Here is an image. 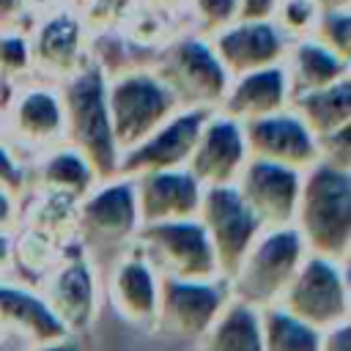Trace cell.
I'll return each instance as SVG.
<instances>
[{
  "label": "cell",
  "instance_id": "cell-5",
  "mask_svg": "<svg viewBox=\"0 0 351 351\" xmlns=\"http://www.w3.org/2000/svg\"><path fill=\"white\" fill-rule=\"evenodd\" d=\"M0 134L25 162L66 143V118L58 82L41 77L16 82L0 107Z\"/></svg>",
  "mask_w": 351,
  "mask_h": 351
},
{
  "label": "cell",
  "instance_id": "cell-21",
  "mask_svg": "<svg viewBox=\"0 0 351 351\" xmlns=\"http://www.w3.org/2000/svg\"><path fill=\"white\" fill-rule=\"evenodd\" d=\"M291 101V82L282 63L263 66L244 71L239 77H230V85L219 101V112L236 118V121H252L277 110H285Z\"/></svg>",
  "mask_w": 351,
  "mask_h": 351
},
{
  "label": "cell",
  "instance_id": "cell-28",
  "mask_svg": "<svg viewBox=\"0 0 351 351\" xmlns=\"http://www.w3.org/2000/svg\"><path fill=\"white\" fill-rule=\"evenodd\" d=\"M118 27L129 44L156 52L181 30V22L176 14H167V11H159V8H151L140 0H134Z\"/></svg>",
  "mask_w": 351,
  "mask_h": 351
},
{
  "label": "cell",
  "instance_id": "cell-19",
  "mask_svg": "<svg viewBox=\"0 0 351 351\" xmlns=\"http://www.w3.org/2000/svg\"><path fill=\"white\" fill-rule=\"evenodd\" d=\"M107 299L121 318L137 329H154L156 299H159V274L143 258V252L129 241L112 261L107 271Z\"/></svg>",
  "mask_w": 351,
  "mask_h": 351
},
{
  "label": "cell",
  "instance_id": "cell-22",
  "mask_svg": "<svg viewBox=\"0 0 351 351\" xmlns=\"http://www.w3.org/2000/svg\"><path fill=\"white\" fill-rule=\"evenodd\" d=\"M0 324L5 332L25 335L30 343H47L69 335L41 291L14 277L0 280Z\"/></svg>",
  "mask_w": 351,
  "mask_h": 351
},
{
  "label": "cell",
  "instance_id": "cell-44",
  "mask_svg": "<svg viewBox=\"0 0 351 351\" xmlns=\"http://www.w3.org/2000/svg\"><path fill=\"white\" fill-rule=\"evenodd\" d=\"M0 107H3V99H0Z\"/></svg>",
  "mask_w": 351,
  "mask_h": 351
},
{
  "label": "cell",
  "instance_id": "cell-10",
  "mask_svg": "<svg viewBox=\"0 0 351 351\" xmlns=\"http://www.w3.org/2000/svg\"><path fill=\"white\" fill-rule=\"evenodd\" d=\"M140 228L134 181L115 176L99 181L77 206V241L88 258L110 250H123Z\"/></svg>",
  "mask_w": 351,
  "mask_h": 351
},
{
  "label": "cell",
  "instance_id": "cell-42",
  "mask_svg": "<svg viewBox=\"0 0 351 351\" xmlns=\"http://www.w3.org/2000/svg\"><path fill=\"white\" fill-rule=\"evenodd\" d=\"M321 8H343V5H351V0H318Z\"/></svg>",
  "mask_w": 351,
  "mask_h": 351
},
{
  "label": "cell",
  "instance_id": "cell-12",
  "mask_svg": "<svg viewBox=\"0 0 351 351\" xmlns=\"http://www.w3.org/2000/svg\"><path fill=\"white\" fill-rule=\"evenodd\" d=\"M197 219L206 228V236L214 247L219 274L230 280L244 252L263 230L258 217L250 211V206L244 203V197L233 184H217V186H203Z\"/></svg>",
  "mask_w": 351,
  "mask_h": 351
},
{
  "label": "cell",
  "instance_id": "cell-9",
  "mask_svg": "<svg viewBox=\"0 0 351 351\" xmlns=\"http://www.w3.org/2000/svg\"><path fill=\"white\" fill-rule=\"evenodd\" d=\"M27 38L33 55V77L49 82L66 80L88 60L93 49V33L88 22L69 0L49 3L36 16V22L27 25Z\"/></svg>",
  "mask_w": 351,
  "mask_h": 351
},
{
  "label": "cell",
  "instance_id": "cell-40",
  "mask_svg": "<svg viewBox=\"0 0 351 351\" xmlns=\"http://www.w3.org/2000/svg\"><path fill=\"white\" fill-rule=\"evenodd\" d=\"M30 351H85V348L77 343V335H66L47 343H30Z\"/></svg>",
  "mask_w": 351,
  "mask_h": 351
},
{
  "label": "cell",
  "instance_id": "cell-32",
  "mask_svg": "<svg viewBox=\"0 0 351 351\" xmlns=\"http://www.w3.org/2000/svg\"><path fill=\"white\" fill-rule=\"evenodd\" d=\"M318 11H321L318 0H280L271 19L288 38H302L313 33Z\"/></svg>",
  "mask_w": 351,
  "mask_h": 351
},
{
  "label": "cell",
  "instance_id": "cell-4",
  "mask_svg": "<svg viewBox=\"0 0 351 351\" xmlns=\"http://www.w3.org/2000/svg\"><path fill=\"white\" fill-rule=\"evenodd\" d=\"M148 66L167 82L181 107L217 110L230 85V74L219 63L208 36L189 25L159 47Z\"/></svg>",
  "mask_w": 351,
  "mask_h": 351
},
{
  "label": "cell",
  "instance_id": "cell-11",
  "mask_svg": "<svg viewBox=\"0 0 351 351\" xmlns=\"http://www.w3.org/2000/svg\"><path fill=\"white\" fill-rule=\"evenodd\" d=\"M230 299L225 277L217 280H178L159 277V299L154 329L181 340H200Z\"/></svg>",
  "mask_w": 351,
  "mask_h": 351
},
{
  "label": "cell",
  "instance_id": "cell-15",
  "mask_svg": "<svg viewBox=\"0 0 351 351\" xmlns=\"http://www.w3.org/2000/svg\"><path fill=\"white\" fill-rule=\"evenodd\" d=\"M302 173L304 170L271 159L247 156L233 186L239 189L250 211L258 217L261 228H280V225H293Z\"/></svg>",
  "mask_w": 351,
  "mask_h": 351
},
{
  "label": "cell",
  "instance_id": "cell-43",
  "mask_svg": "<svg viewBox=\"0 0 351 351\" xmlns=\"http://www.w3.org/2000/svg\"><path fill=\"white\" fill-rule=\"evenodd\" d=\"M3 335H5V329H3V324H0V340H3Z\"/></svg>",
  "mask_w": 351,
  "mask_h": 351
},
{
  "label": "cell",
  "instance_id": "cell-8",
  "mask_svg": "<svg viewBox=\"0 0 351 351\" xmlns=\"http://www.w3.org/2000/svg\"><path fill=\"white\" fill-rule=\"evenodd\" d=\"M277 304L304 324L329 332L348 324V280L346 263L307 252L280 293Z\"/></svg>",
  "mask_w": 351,
  "mask_h": 351
},
{
  "label": "cell",
  "instance_id": "cell-39",
  "mask_svg": "<svg viewBox=\"0 0 351 351\" xmlns=\"http://www.w3.org/2000/svg\"><path fill=\"white\" fill-rule=\"evenodd\" d=\"M321 351H348V324H340V326L324 332Z\"/></svg>",
  "mask_w": 351,
  "mask_h": 351
},
{
  "label": "cell",
  "instance_id": "cell-14",
  "mask_svg": "<svg viewBox=\"0 0 351 351\" xmlns=\"http://www.w3.org/2000/svg\"><path fill=\"white\" fill-rule=\"evenodd\" d=\"M211 112L214 110H208V107H181L165 123H159L151 134H145L140 143H134L132 148H126L118 156L115 176L137 178V176L154 173V170L184 167L197 143V134Z\"/></svg>",
  "mask_w": 351,
  "mask_h": 351
},
{
  "label": "cell",
  "instance_id": "cell-16",
  "mask_svg": "<svg viewBox=\"0 0 351 351\" xmlns=\"http://www.w3.org/2000/svg\"><path fill=\"white\" fill-rule=\"evenodd\" d=\"M247 143L241 121L214 110L200 134L197 143L186 159V170L197 178L200 186H217V184H233L247 162Z\"/></svg>",
  "mask_w": 351,
  "mask_h": 351
},
{
  "label": "cell",
  "instance_id": "cell-18",
  "mask_svg": "<svg viewBox=\"0 0 351 351\" xmlns=\"http://www.w3.org/2000/svg\"><path fill=\"white\" fill-rule=\"evenodd\" d=\"M219 63L230 77L252 69L282 63L288 49V36L274 25V19H236L208 36Z\"/></svg>",
  "mask_w": 351,
  "mask_h": 351
},
{
  "label": "cell",
  "instance_id": "cell-7",
  "mask_svg": "<svg viewBox=\"0 0 351 351\" xmlns=\"http://www.w3.org/2000/svg\"><path fill=\"white\" fill-rule=\"evenodd\" d=\"M132 244L143 252V258L154 266L159 277H178V280L222 277L214 247L197 217L140 225L132 236Z\"/></svg>",
  "mask_w": 351,
  "mask_h": 351
},
{
  "label": "cell",
  "instance_id": "cell-38",
  "mask_svg": "<svg viewBox=\"0 0 351 351\" xmlns=\"http://www.w3.org/2000/svg\"><path fill=\"white\" fill-rule=\"evenodd\" d=\"M14 277V230H0V280Z\"/></svg>",
  "mask_w": 351,
  "mask_h": 351
},
{
  "label": "cell",
  "instance_id": "cell-25",
  "mask_svg": "<svg viewBox=\"0 0 351 351\" xmlns=\"http://www.w3.org/2000/svg\"><path fill=\"white\" fill-rule=\"evenodd\" d=\"M197 343L203 351H263L261 307L230 296Z\"/></svg>",
  "mask_w": 351,
  "mask_h": 351
},
{
  "label": "cell",
  "instance_id": "cell-33",
  "mask_svg": "<svg viewBox=\"0 0 351 351\" xmlns=\"http://www.w3.org/2000/svg\"><path fill=\"white\" fill-rule=\"evenodd\" d=\"M0 186L25 200L27 195V162L0 134Z\"/></svg>",
  "mask_w": 351,
  "mask_h": 351
},
{
  "label": "cell",
  "instance_id": "cell-2",
  "mask_svg": "<svg viewBox=\"0 0 351 351\" xmlns=\"http://www.w3.org/2000/svg\"><path fill=\"white\" fill-rule=\"evenodd\" d=\"M293 225L307 252L348 263L351 244V170L315 162L302 173Z\"/></svg>",
  "mask_w": 351,
  "mask_h": 351
},
{
  "label": "cell",
  "instance_id": "cell-23",
  "mask_svg": "<svg viewBox=\"0 0 351 351\" xmlns=\"http://www.w3.org/2000/svg\"><path fill=\"white\" fill-rule=\"evenodd\" d=\"M99 184L90 162L69 143H60L27 162V192H60L85 197Z\"/></svg>",
  "mask_w": 351,
  "mask_h": 351
},
{
  "label": "cell",
  "instance_id": "cell-35",
  "mask_svg": "<svg viewBox=\"0 0 351 351\" xmlns=\"http://www.w3.org/2000/svg\"><path fill=\"white\" fill-rule=\"evenodd\" d=\"M22 214V200L0 186V230H16Z\"/></svg>",
  "mask_w": 351,
  "mask_h": 351
},
{
  "label": "cell",
  "instance_id": "cell-31",
  "mask_svg": "<svg viewBox=\"0 0 351 351\" xmlns=\"http://www.w3.org/2000/svg\"><path fill=\"white\" fill-rule=\"evenodd\" d=\"M310 36L326 44L329 49H335L337 55L351 58V5L321 8Z\"/></svg>",
  "mask_w": 351,
  "mask_h": 351
},
{
  "label": "cell",
  "instance_id": "cell-20",
  "mask_svg": "<svg viewBox=\"0 0 351 351\" xmlns=\"http://www.w3.org/2000/svg\"><path fill=\"white\" fill-rule=\"evenodd\" d=\"M132 181H134L140 225L197 217L203 186L186 167L154 170V173H143Z\"/></svg>",
  "mask_w": 351,
  "mask_h": 351
},
{
  "label": "cell",
  "instance_id": "cell-27",
  "mask_svg": "<svg viewBox=\"0 0 351 351\" xmlns=\"http://www.w3.org/2000/svg\"><path fill=\"white\" fill-rule=\"evenodd\" d=\"M263 351H321L324 332L291 315L280 304L261 307Z\"/></svg>",
  "mask_w": 351,
  "mask_h": 351
},
{
  "label": "cell",
  "instance_id": "cell-34",
  "mask_svg": "<svg viewBox=\"0 0 351 351\" xmlns=\"http://www.w3.org/2000/svg\"><path fill=\"white\" fill-rule=\"evenodd\" d=\"M318 140V162H326L332 167L351 170V123L340 126Z\"/></svg>",
  "mask_w": 351,
  "mask_h": 351
},
{
  "label": "cell",
  "instance_id": "cell-1",
  "mask_svg": "<svg viewBox=\"0 0 351 351\" xmlns=\"http://www.w3.org/2000/svg\"><path fill=\"white\" fill-rule=\"evenodd\" d=\"M66 118V143L74 145L93 167L99 181L115 178L118 145L107 112V69L90 49L88 60L58 82Z\"/></svg>",
  "mask_w": 351,
  "mask_h": 351
},
{
  "label": "cell",
  "instance_id": "cell-37",
  "mask_svg": "<svg viewBox=\"0 0 351 351\" xmlns=\"http://www.w3.org/2000/svg\"><path fill=\"white\" fill-rule=\"evenodd\" d=\"M27 11V0H0V27H25L22 14Z\"/></svg>",
  "mask_w": 351,
  "mask_h": 351
},
{
  "label": "cell",
  "instance_id": "cell-26",
  "mask_svg": "<svg viewBox=\"0 0 351 351\" xmlns=\"http://www.w3.org/2000/svg\"><path fill=\"white\" fill-rule=\"evenodd\" d=\"M288 107L304 121V126L315 137H324L340 126H348L351 123V77L315 90L293 93Z\"/></svg>",
  "mask_w": 351,
  "mask_h": 351
},
{
  "label": "cell",
  "instance_id": "cell-29",
  "mask_svg": "<svg viewBox=\"0 0 351 351\" xmlns=\"http://www.w3.org/2000/svg\"><path fill=\"white\" fill-rule=\"evenodd\" d=\"M27 77H33L27 27H0V85L14 88Z\"/></svg>",
  "mask_w": 351,
  "mask_h": 351
},
{
  "label": "cell",
  "instance_id": "cell-3",
  "mask_svg": "<svg viewBox=\"0 0 351 351\" xmlns=\"http://www.w3.org/2000/svg\"><path fill=\"white\" fill-rule=\"evenodd\" d=\"M178 110L181 104L176 93L148 63H132L107 71V112L121 154Z\"/></svg>",
  "mask_w": 351,
  "mask_h": 351
},
{
  "label": "cell",
  "instance_id": "cell-13",
  "mask_svg": "<svg viewBox=\"0 0 351 351\" xmlns=\"http://www.w3.org/2000/svg\"><path fill=\"white\" fill-rule=\"evenodd\" d=\"M36 288L41 291V296L47 299V304L60 318L69 335H82L93 324L99 310V280L80 241L66 250L60 263L49 269Z\"/></svg>",
  "mask_w": 351,
  "mask_h": 351
},
{
  "label": "cell",
  "instance_id": "cell-36",
  "mask_svg": "<svg viewBox=\"0 0 351 351\" xmlns=\"http://www.w3.org/2000/svg\"><path fill=\"white\" fill-rule=\"evenodd\" d=\"M280 0H239V19H271Z\"/></svg>",
  "mask_w": 351,
  "mask_h": 351
},
{
  "label": "cell",
  "instance_id": "cell-24",
  "mask_svg": "<svg viewBox=\"0 0 351 351\" xmlns=\"http://www.w3.org/2000/svg\"><path fill=\"white\" fill-rule=\"evenodd\" d=\"M282 66H285V74L291 82V96L351 77V58L337 55L335 49H329L326 44H321L313 36L291 38Z\"/></svg>",
  "mask_w": 351,
  "mask_h": 351
},
{
  "label": "cell",
  "instance_id": "cell-41",
  "mask_svg": "<svg viewBox=\"0 0 351 351\" xmlns=\"http://www.w3.org/2000/svg\"><path fill=\"white\" fill-rule=\"evenodd\" d=\"M140 3H145V5H151V8H159V11H167V14L181 16V14H184V3H186V0H140Z\"/></svg>",
  "mask_w": 351,
  "mask_h": 351
},
{
  "label": "cell",
  "instance_id": "cell-17",
  "mask_svg": "<svg viewBox=\"0 0 351 351\" xmlns=\"http://www.w3.org/2000/svg\"><path fill=\"white\" fill-rule=\"evenodd\" d=\"M241 129L250 156L271 159L296 170H307L318 162V140L291 107L244 121Z\"/></svg>",
  "mask_w": 351,
  "mask_h": 351
},
{
  "label": "cell",
  "instance_id": "cell-6",
  "mask_svg": "<svg viewBox=\"0 0 351 351\" xmlns=\"http://www.w3.org/2000/svg\"><path fill=\"white\" fill-rule=\"evenodd\" d=\"M304 255L307 250L296 225L263 228L228 280L230 296L255 307L277 304Z\"/></svg>",
  "mask_w": 351,
  "mask_h": 351
},
{
  "label": "cell",
  "instance_id": "cell-30",
  "mask_svg": "<svg viewBox=\"0 0 351 351\" xmlns=\"http://www.w3.org/2000/svg\"><path fill=\"white\" fill-rule=\"evenodd\" d=\"M184 16L189 19L192 30L211 36L239 19V0H186Z\"/></svg>",
  "mask_w": 351,
  "mask_h": 351
}]
</instances>
